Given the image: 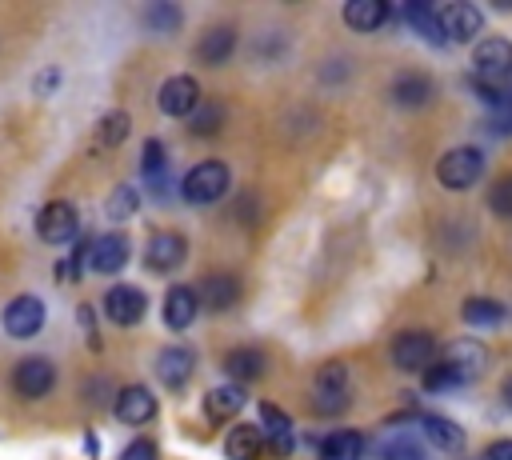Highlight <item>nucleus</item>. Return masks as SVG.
<instances>
[{"label":"nucleus","instance_id":"nucleus-19","mask_svg":"<svg viewBox=\"0 0 512 460\" xmlns=\"http://www.w3.org/2000/svg\"><path fill=\"white\" fill-rule=\"evenodd\" d=\"M196 312H200V300H196V288H192V284L168 288V296H164V324H168L172 332L192 328V324H196Z\"/></svg>","mask_w":512,"mask_h":460},{"label":"nucleus","instance_id":"nucleus-5","mask_svg":"<svg viewBox=\"0 0 512 460\" xmlns=\"http://www.w3.org/2000/svg\"><path fill=\"white\" fill-rule=\"evenodd\" d=\"M392 364L400 372H424L428 364H436V336L424 328H408L392 336Z\"/></svg>","mask_w":512,"mask_h":460},{"label":"nucleus","instance_id":"nucleus-10","mask_svg":"<svg viewBox=\"0 0 512 460\" xmlns=\"http://www.w3.org/2000/svg\"><path fill=\"white\" fill-rule=\"evenodd\" d=\"M204 96H200V84H196V76H188V72H180V76H168L164 84H160V92H156V108L164 112V116H192V108L200 104Z\"/></svg>","mask_w":512,"mask_h":460},{"label":"nucleus","instance_id":"nucleus-18","mask_svg":"<svg viewBox=\"0 0 512 460\" xmlns=\"http://www.w3.org/2000/svg\"><path fill=\"white\" fill-rule=\"evenodd\" d=\"M112 412H116V420H124V424H148V420L156 416V396H152L144 384H124V388L116 392V400H112Z\"/></svg>","mask_w":512,"mask_h":460},{"label":"nucleus","instance_id":"nucleus-9","mask_svg":"<svg viewBox=\"0 0 512 460\" xmlns=\"http://www.w3.org/2000/svg\"><path fill=\"white\" fill-rule=\"evenodd\" d=\"M144 312H148L144 288H136V284H112V288L104 292V316H108L112 324L132 328V324L144 320Z\"/></svg>","mask_w":512,"mask_h":460},{"label":"nucleus","instance_id":"nucleus-42","mask_svg":"<svg viewBox=\"0 0 512 460\" xmlns=\"http://www.w3.org/2000/svg\"><path fill=\"white\" fill-rule=\"evenodd\" d=\"M56 80H60V72H56V68H48L44 76H36V92H44V96H48V92L56 88Z\"/></svg>","mask_w":512,"mask_h":460},{"label":"nucleus","instance_id":"nucleus-13","mask_svg":"<svg viewBox=\"0 0 512 460\" xmlns=\"http://www.w3.org/2000/svg\"><path fill=\"white\" fill-rule=\"evenodd\" d=\"M144 260L152 272H176L184 260H188V240L180 232H152L148 236V248H144Z\"/></svg>","mask_w":512,"mask_h":460},{"label":"nucleus","instance_id":"nucleus-3","mask_svg":"<svg viewBox=\"0 0 512 460\" xmlns=\"http://www.w3.org/2000/svg\"><path fill=\"white\" fill-rule=\"evenodd\" d=\"M480 172H484V152L472 148V144L448 148V152L440 156V164H436V180H440L444 188H452V192L472 188V184L480 180Z\"/></svg>","mask_w":512,"mask_h":460},{"label":"nucleus","instance_id":"nucleus-43","mask_svg":"<svg viewBox=\"0 0 512 460\" xmlns=\"http://www.w3.org/2000/svg\"><path fill=\"white\" fill-rule=\"evenodd\" d=\"M500 396H504V404H508V408H512V376H508V380H504V384H500Z\"/></svg>","mask_w":512,"mask_h":460},{"label":"nucleus","instance_id":"nucleus-12","mask_svg":"<svg viewBox=\"0 0 512 460\" xmlns=\"http://www.w3.org/2000/svg\"><path fill=\"white\" fill-rule=\"evenodd\" d=\"M128 256H132V244L124 232H104V236L88 240V268H96L100 276L120 272L128 264Z\"/></svg>","mask_w":512,"mask_h":460},{"label":"nucleus","instance_id":"nucleus-31","mask_svg":"<svg viewBox=\"0 0 512 460\" xmlns=\"http://www.w3.org/2000/svg\"><path fill=\"white\" fill-rule=\"evenodd\" d=\"M220 124H224V108L212 104V100H200L188 116V132H196V136H216Z\"/></svg>","mask_w":512,"mask_h":460},{"label":"nucleus","instance_id":"nucleus-39","mask_svg":"<svg viewBox=\"0 0 512 460\" xmlns=\"http://www.w3.org/2000/svg\"><path fill=\"white\" fill-rule=\"evenodd\" d=\"M488 132H496V136H508L512 132V96L492 112V120H488Z\"/></svg>","mask_w":512,"mask_h":460},{"label":"nucleus","instance_id":"nucleus-6","mask_svg":"<svg viewBox=\"0 0 512 460\" xmlns=\"http://www.w3.org/2000/svg\"><path fill=\"white\" fill-rule=\"evenodd\" d=\"M44 320H48V308H44V300L32 296V292L8 300V308H4V316H0V324H4V332H8L12 340H32V336L44 328Z\"/></svg>","mask_w":512,"mask_h":460},{"label":"nucleus","instance_id":"nucleus-16","mask_svg":"<svg viewBox=\"0 0 512 460\" xmlns=\"http://www.w3.org/2000/svg\"><path fill=\"white\" fill-rule=\"evenodd\" d=\"M196 300H200V308H208V312H224V308H232V304L240 300V280H236L232 272H208V276L196 284Z\"/></svg>","mask_w":512,"mask_h":460},{"label":"nucleus","instance_id":"nucleus-28","mask_svg":"<svg viewBox=\"0 0 512 460\" xmlns=\"http://www.w3.org/2000/svg\"><path fill=\"white\" fill-rule=\"evenodd\" d=\"M460 316H464L468 324H476V328H496V324H504L508 308H504L500 300H492V296H468V300L460 304Z\"/></svg>","mask_w":512,"mask_h":460},{"label":"nucleus","instance_id":"nucleus-7","mask_svg":"<svg viewBox=\"0 0 512 460\" xmlns=\"http://www.w3.org/2000/svg\"><path fill=\"white\" fill-rule=\"evenodd\" d=\"M76 232H80V212H76V204H68V200H48V204L40 208V216H36V236H40L44 244H68Z\"/></svg>","mask_w":512,"mask_h":460},{"label":"nucleus","instance_id":"nucleus-1","mask_svg":"<svg viewBox=\"0 0 512 460\" xmlns=\"http://www.w3.org/2000/svg\"><path fill=\"white\" fill-rule=\"evenodd\" d=\"M472 80L504 88L512 80V40H504V36L480 40L476 52H472Z\"/></svg>","mask_w":512,"mask_h":460},{"label":"nucleus","instance_id":"nucleus-23","mask_svg":"<svg viewBox=\"0 0 512 460\" xmlns=\"http://www.w3.org/2000/svg\"><path fill=\"white\" fill-rule=\"evenodd\" d=\"M420 432H424V440H428L436 452H464V428L452 424L448 416L424 412V416H420Z\"/></svg>","mask_w":512,"mask_h":460},{"label":"nucleus","instance_id":"nucleus-41","mask_svg":"<svg viewBox=\"0 0 512 460\" xmlns=\"http://www.w3.org/2000/svg\"><path fill=\"white\" fill-rule=\"evenodd\" d=\"M76 316H80V324H84V332H88V344H92V348H100V336L92 332V304H80V308H76Z\"/></svg>","mask_w":512,"mask_h":460},{"label":"nucleus","instance_id":"nucleus-34","mask_svg":"<svg viewBox=\"0 0 512 460\" xmlns=\"http://www.w3.org/2000/svg\"><path fill=\"white\" fill-rule=\"evenodd\" d=\"M456 384H464V376H460L448 360L436 356V364L424 368V388H428V392H448V388H456Z\"/></svg>","mask_w":512,"mask_h":460},{"label":"nucleus","instance_id":"nucleus-25","mask_svg":"<svg viewBox=\"0 0 512 460\" xmlns=\"http://www.w3.org/2000/svg\"><path fill=\"white\" fill-rule=\"evenodd\" d=\"M392 8L384 0H348L344 4V24L352 32H376L380 24H388Z\"/></svg>","mask_w":512,"mask_h":460},{"label":"nucleus","instance_id":"nucleus-17","mask_svg":"<svg viewBox=\"0 0 512 460\" xmlns=\"http://www.w3.org/2000/svg\"><path fill=\"white\" fill-rule=\"evenodd\" d=\"M192 372H196V352H192V348H184V344L160 348V356H156V376H160V384H168V388L176 392V388H184V384L192 380Z\"/></svg>","mask_w":512,"mask_h":460},{"label":"nucleus","instance_id":"nucleus-20","mask_svg":"<svg viewBox=\"0 0 512 460\" xmlns=\"http://www.w3.org/2000/svg\"><path fill=\"white\" fill-rule=\"evenodd\" d=\"M388 92H392V100H396L400 108H424V104L436 96V84H432V76H424V72H400Z\"/></svg>","mask_w":512,"mask_h":460},{"label":"nucleus","instance_id":"nucleus-26","mask_svg":"<svg viewBox=\"0 0 512 460\" xmlns=\"http://www.w3.org/2000/svg\"><path fill=\"white\" fill-rule=\"evenodd\" d=\"M260 448H264V432L256 424H236L224 436V456L228 460H260Z\"/></svg>","mask_w":512,"mask_h":460},{"label":"nucleus","instance_id":"nucleus-36","mask_svg":"<svg viewBox=\"0 0 512 460\" xmlns=\"http://www.w3.org/2000/svg\"><path fill=\"white\" fill-rule=\"evenodd\" d=\"M168 152H164V144L160 140H144V152H140V168H144V176L156 184V180H164V168H168V160H164Z\"/></svg>","mask_w":512,"mask_h":460},{"label":"nucleus","instance_id":"nucleus-30","mask_svg":"<svg viewBox=\"0 0 512 460\" xmlns=\"http://www.w3.org/2000/svg\"><path fill=\"white\" fill-rule=\"evenodd\" d=\"M404 20H408L428 44H448L444 32H440V16H436L432 4H420V0H416V4H404Z\"/></svg>","mask_w":512,"mask_h":460},{"label":"nucleus","instance_id":"nucleus-8","mask_svg":"<svg viewBox=\"0 0 512 460\" xmlns=\"http://www.w3.org/2000/svg\"><path fill=\"white\" fill-rule=\"evenodd\" d=\"M12 388L16 396L24 400H40L56 388V364L44 360V356H24L16 368H12Z\"/></svg>","mask_w":512,"mask_h":460},{"label":"nucleus","instance_id":"nucleus-2","mask_svg":"<svg viewBox=\"0 0 512 460\" xmlns=\"http://www.w3.org/2000/svg\"><path fill=\"white\" fill-rule=\"evenodd\" d=\"M348 396H352V384H348V368L340 360H328L316 380H312V404L320 416H340L348 408Z\"/></svg>","mask_w":512,"mask_h":460},{"label":"nucleus","instance_id":"nucleus-38","mask_svg":"<svg viewBox=\"0 0 512 460\" xmlns=\"http://www.w3.org/2000/svg\"><path fill=\"white\" fill-rule=\"evenodd\" d=\"M120 460H160V448L140 436V440H128V448L120 452Z\"/></svg>","mask_w":512,"mask_h":460},{"label":"nucleus","instance_id":"nucleus-11","mask_svg":"<svg viewBox=\"0 0 512 460\" xmlns=\"http://www.w3.org/2000/svg\"><path fill=\"white\" fill-rule=\"evenodd\" d=\"M436 16H440V32H444V40H456V44L476 40V32L484 28L480 8H476V4H468V0L444 4V8H436Z\"/></svg>","mask_w":512,"mask_h":460},{"label":"nucleus","instance_id":"nucleus-24","mask_svg":"<svg viewBox=\"0 0 512 460\" xmlns=\"http://www.w3.org/2000/svg\"><path fill=\"white\" fill-rule=\"evenodd\" d=\"M244 400H248V396H244L240 384H216V388L204 396V416H208L212 424H224V420L240 416Z\"/></svg>","mask_w":512,"mask_h":460},{"label":"nucleus","instance_id":"nucleus-22","mask_svg":"<svg viewBox=\"0 0 512 460\" xmlns=\"http://www.w3.org/2000/svg\"><path fill=\"white\" fill-rule=\"evenodd\" d=\"M264 368H268V360H264V352L260 348H232L228 356H224V376L232 380V384H256L260 376H264Z\"/></svg>","mask_w":512,"mask_h":460},{"label":"nucleus","instance_id":"nucleus-33","mask_svg":"<svg viewBox=\"0 0 512 460\" xmlns=\"http://www.w3.org/2000/svg\"><path fill=\"white\" fill-rule=\"evenodd\" d=\"M428 448L416 436H392L380 444V460H424Z\"/></svg>","mask_w":512,"mask_h":460},{"label":"nucleus","instance_id":"nucleus-29","mask_svg":"<svg viewBox=\"0 0 512 460\" xmlns=\"http://www.w3.org/2000/svg\"><path fill=\"white\" fill-rule=\"evenodd\" d=\"M128 132H132V116H128L124 108H112V112H104V116L96 120V144H100V148L124 144Z\"/></svg>","mask_w":512,"mask_h":460},{"label":"nucleus","instance_id":"nucleus-14","mask_svg":"<svg viewBox=\"0 0 512 460\" xmlns=\"http://www.w3.org/2000/svg\"><path fill=\"white\" fill-rule=\"evenodd\" d=\"M260 432H264V444L272 448V456H292L296 452V432H292V420L284 408L276 404H260Z\"/></svg>","mask_w":512,"mask_h":460},{"label":"nucleus","instance_id":"nucleus-21","mask_svg":"<svg viewBox=\"0 0 512 460\" xmlns=\"http://www.w3.org/2000/svg\"><path fill=\"white\" fill-rule=\"evenodd\" d=\"M440 360H448V364L464 376V384H468V380H476V376L484 372V364H488V348H484L480 340H452L448 352H444Z\"/></svg>","mask_w":512,"mask_h":460},{"label":"nucleus","instance_id":"nucleus-40","mask_svg":"<svg viewBox=\"0 0 512 460\" xmlns=\"http://www.w3.org/2000/svg\"><path fill=\"white\" fill-rule=\"evenodd\" d=\"M484 460H512V436L492 440V444L484 448Z\"/></svg>","mask_w":512,"mask_h":460},{"label":"nucleus","instance_id":"nucleus-15","mask_svg":"<svg viewBox=\"0 0 512 460\" xmlns=\"http://www.w3.org/2000/svg\"><path fill=\"white\" fill-rule=\"evenodd\" d=\"M232 52H236V28H232V24H212V28H204L200 40H196V60H200L204 68L228 64Z\"/></svg>","mask_w":512,"mask_h":460},{"label":"nucleus","instance_id":"nucleus-4","mask_svg":"<svg viewBox=\"0 0 512 460\" xmlns=\"http://www.w3.org/2000/svg\"><path fill=\"white\" fill-rule=\"evenodd\" d=\"M228 188H232V172H228V164H220V160L196 164V168L184 176V184H180V192H184L188 204H216Z\"/></svg>","mask_w":512,"mask_h":460},{"label":"nucleus","instance_id":"nucleus-27","mask_svg":"<svg viewBox=\"0 0 512 460\" xmlns=\"http://www.w3.org/2000/svg\"><path fill=\"white\" fill-rule=\"evenodd\" d=\"M364 456V436L356 428H336L320 440V460H360Z\"/></svg>","mask_w":512,"mask_h":460},{"label":"nucleus","instance_id":"nucleus-32","mask_svg":"<svg viewBox=\"0 0 512 460\" xmlns=\"http://www.w3.org/2000/svg\"><path fill=\"white\" fill-rule=\"evenodd\" d=\"M180 8L176 4H168V0H160V4H148L144 8V24L152 28V32H164V36H172V32H180Z\"/></svg>","mask_w":512,"mask_h":460},{"label":"nucleus","instance_id":"nucleus-35","mask_svg":"<svg viewBox=\"0 0 512 460\" xmlns=\"http://www.w3.org/2000/svg\"><path fill=\"white\" fill-rule=\"evenodd\" d=\"M136 208H140V192L132 184L112 188V196H108V220H128V216H136Z\"/></svg>","mask_w":512,"mask_h":460},{"label":"nucleus","instance_id":"nucleus-37","mask_svg":"<svg viewBox=\"0 0 512 460\" xmlns=\"http://www.w3.org/2000/svg\"><path fill=\"white\" fill-rule=\"evenodd\" d=\"M488 208H492L496 216H508V220H512V176H504V180L492 184V192H488Z\"/></svg>","mask_w":512,"mask_h":460}]
</instances>
